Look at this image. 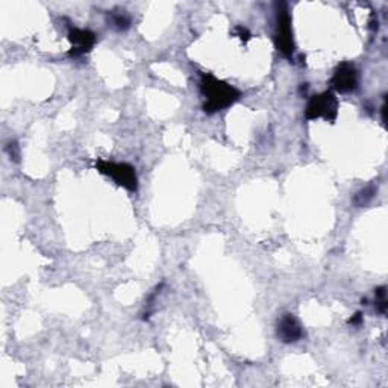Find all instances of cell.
I'll use <instances>...</instances> for the list:
<instances>
[{
  "label": "cell",
  "instance_id": "1",
  "mask_svg": "<svg viewBox=\"0 0 388 388\" xmlns=\"http://www.w3.org/2000/svg\"><path fill=\"white\" fill-rule=\"evenodd\" d=\"M199 90L203 97V111L207 114H215L230 108L242 97V93L235 87L211 73H200Z\"/></svg>",
  "mask_w": 388,
  "mask_h": 388
},
{
  "label": "cell",
  "instance_id": "2",
  "mask_svg": "<svg viewBox=\"0 0 388 388\" xmlns=\"http://www.w3.org/2000/svg\"><path fill=\"white\" fill-rule=\"evenodd\" d=\"M96 168L102 175L111 178L119 187L126 188L128 191H136V187H139V178H136L135 167L128 163L99 159L96 163Z\"/></svg>",
  "mask_w": 388,
  "mask_h": 388
},
{
  "label": "cell",
  "instance_id": "3",
  "mask_svg": "<svg viewBox=\"0 0 388 388\" xmlns=\"http://www.w3.org/2000/svg\"><path fill=\"white\" fill-rule=\"evenodd\" d=\"M338 116V99L334 91H323L320 95L313 96L308 100L305 108L306 120L323 119L326 122H334Z\"/></svg>",
  "mask_w": 388,
  "mask_h": 388
},
{
  "label": "cell",
  "instance_id": "4",
  "mask_svg": "<svg viewBox=\"0 0 388 388\" xmlns=\"http://www.w3.org/2000/svg\"><path fill=\"white\" fill-rule=\"evenodd\" d=\"M275 43L278 50L291 58L294 53V40H293V26H291V16L287 4L276 5V31H275Z\"/></svg>",
  "mask_w": 388,
  "mask_h": 388
},
{
  "label": "cell",
  "instance_id": "5",
  "mask_svg": "<svg viewBox=\"0 0 388 388\" xmlns=\"http://www.w3.org/2000/svg\"><path fill=\"white\" fill-rule=\"evenodd\" d=\"M360 84V75L357 67L350 63H341L334 70L330 85L341 95H347L355 91Z\"/></svg>",
  "mask_w": 388,
  "mask_h": 388
},
{
  "label": "cell",
  "instance_id": "6",
  "mask_svg": "<svg viewBox=\"0 0 388 388\" xmlns=\"http://www.w3.org/2000/svg\"><path fill=\"white\" fill-rule=\"evenodd\" d=\"M68 41L72 43V50L68 52V55L76 58V56H82L91 52V49L95 48V44L97 41V37L96 33L90 29L70 26L68 28Z\"/></svg>",
  "mask_w": 388,
  "mask_h": 388
},
{
  "label": "cell",
  "instance_id": "7",
  "mask_svg": "<svg viewBox=\"0 0 388 388\" xmlns=\"http://www.w3.org/2000/svg\"><path fill=\"white\" fill-rule=\"evenodd\" d=\"M276 334L281 341L290 345V343H296V341L302 340L305 335V330H303L301 322L298 320V317H296L294 314L287 313L279 318Z\"/></svg>",
  "mask_w": 388,
  "mask_h": 388
},
{
  "label": "cell",
  "instance_id": "8",
  "mask_svg": "<svg viewBox=\"0 0 388 388\" xmlns=\"http://www.w3.org/2000/svg\"><path fill=\"white\" fill-rule=\"evenodd\" d=\"M108 21L117 31H126L131 26V17L124 11H111Z\"/></svg>",
  "mask_w": 388,
  "mask_h": 388
},
{
  "label": "cell",
  "instance_id": "9",
  "mask_svg": "<svg viewBox=\"0 0 388 388\" xmlns=\"http://www.w3.org/2000/svg\"><path fill=\"white\" fill-rule=\"evenodd\" d=\"M374 194H376L374 187L364 188L355 194V198H353V203H355L357 207H366V205L374 198Z\"/></svg>",
  "mask_w": 388,
  "mask_h": 388
},
{
  "label": "cell",
  "instance_id": "10",
  "mask_svg": "<svg viewBox=\"0 0 388 388\" xmlns=\"http://www.w3.org/2000/svg\"><path fill=\"white\" fill-rule=\"evenodd\" d=\"M374 305L381 314L387 313V289L379 287L374 290Z\"/></svg>",
  "mask_w": 388,
  "mask_h": 388
},
{
  "label": "cell",
  "instance_id": "11",
  "mask_svg": "<svg viewBox=\"0 0 388 388\" xmlns=\"http://www.w3.org/2000/svg\"><path fill=\"white\" fill-rule=\"evenodd\" d=\"M6 153L9 155L11 161H16V163L20 161V149H18V144L16 141H9L6 144Z\"/></svg>",
  "mask_w": 388,
  "mask_h": 388
},
{
  "label": "cell",
  "instance_id": "12",
  "mask_svg": "<svg viewBox=\"0 0 388 388\" xmlns=\"http://www.w3.org/2000/svg\"><path fill=\"white\" fill-rule=\"evenodd\" d=\"M234 36L238 37L239 40H243L244 43L249 41L250 37H252V36H250V32H249L244 26H237V28L234 29Z\"/></svg>",
  "mask_w": 388,
  "mask_h": 388
},
{
  "label": "cell",
  "instance_id": "13",
  "mask_svg": "<svg viewBox=\"0 0 388 388\" xmlns=\"http://www.w3.org/2000/svg\"><path fill=\"white\" fill-rule=\"evenodd\" d=\"M362 320V314L357 313L352 318H349V325H360Z\"/></svg>",
  "mask_w": 388,
  "mask_h": 388
}]
</instances>
